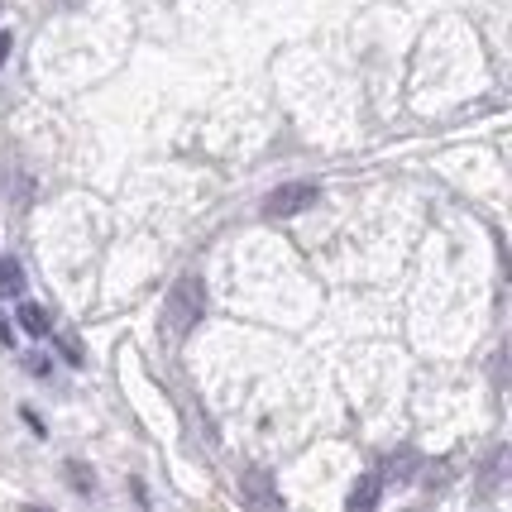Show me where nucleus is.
<instances>
[{
	"instance_id": "1",
	"label": "nucleus",
	"mask_w": 512,
	"mask_h": 512,
	"mask_svg": "<svg viewBox=\"0 0 512 512\" xmlns=\"http://www.w3.org/2000/svg\"><path fill=\"white\" fill-rule=\"evenodd\" d=\"M206 316V283L201 278H178L168 297H163V335L168 340H187Z\"/></svg>"
},
{
	"instance_id": "2",
	"label": "nucleus",
	"mask_w": 512,
	"mask_h": 512,
	"mask_svg": "<svg viewBox=\"0 0 512 512\" xmlns=\"http://www.w3.org/2000/svg\"><path fill=\"white\" fill-rule=\"evenodd\" d=\"M316 197H321V187L316 182H283V187H273L264 197V216H297V211H307V206H316Z\"/></svg>"
},
{
	"instance_id": "3",
	"label": "nucleus",
	"mask_w": 512,
	"mask_h": 512,
	"mask_svg": "<svg viewBox=\"0 0 512 512\" xmlns=\"http://www.w3.org/2000/svg\"><path fill=\"white\" fill-rule=\"evenodd\" d=\"M240 493H245V503H264V508H278V493H273V479H268L264 469H254L240 479Z\"/></svg>"
},
{
	"instance_id": "4",
	"label": "nucleus",
	"mask_w": 512,
	"mask_h": 512,
	"mask_svg": "<svg viewBox=\"0 0 512 512\" xmlns=\"http://www.w3.org/2000/svg\"><path fill=\"white\" fill-rule=\"evenodd\" d=\"M412 469H417V450H398V455H388L383 469H374V474H379L383 484H393V479L407 484V479H412Z\"/></svg>"
},
{
	"instance_id": "5",
	"label": "nucleus",
	"mask_w": 512,
	"mask_h": 512,
	"mask_svg": "<svg viewBox=\"0 0 512 512\" xmlns=\"http://www.w3.org/2000/svg\"><path fill=\"white\" fill-rule=\"evenodd\" d=\"M379 493H383V479H379V474H364L355 489H350V512L379 508Z\"/></svg>"
},
{
	"instance_id": "6",
	"label": "nucleus",
	"mask_w": 512,
	"mask_h": 512,
	"mask_svg": "<svg viewBox=\"0 0 512 512\" xmlns=\"http://www.w3.org/2000/svg\"><path fill=\"white\" fill-rule=\"evenodd\" d=\"M24 292V268L15 259H0V297H20Z\"/></svg>"
},
{
	"instance_id": "7",
	"label": "nucleus",
	"mask_w": 512,
	"mask_h": 512,
	"mask_svg": "<svg viewBox=\"0 0 512 512\" xmlns=\"http://www.w3.org/2000/svg\"><path fill=\"white\" fill-rule=\"evenodd\" d=\"M20 326H24L29 335H48V331H53L48 312H44V307H34V302H20Z\"/></svg>"
},
{
	"instance_id": "8",
	"label": "nucleus",
	"mask_w": 512,
	"mask_h": 512,
	"mask_svg": "<svg viewBox=\"0 0 512 512\" xmlns=\"http://www.w3.org/2000/svg\"><path fill=\"white\" fill-rule=\"evenodd\" d=\"M24 369H29V374H39V379H44V374H48L44 355H24Z\"/></svg>"
},
{
	"instance_id": "9",
	"label": "nucleus",
	"mask_w": 512,
	"mask_h": 512,
	"mask_svg": "<svg viewBox=\"0 0 512 512\" xmlns=\"http://www.w3.org/2000/svg\"><path fill=\"white\" fill-rule=\"evenodd\" d=\"M0 345H15V331H10V321L0 316Z\"/></svg>"
},
{
	"instance_id": "10",
	"label": "nucleus",
	"mask_w": 512,
	"mask_h": 512,
	"mask_svg": "<svg viewBox=\"0 0 512 512\" xmlns=\"http://www.w3.org/2000/svg\"><path fill=\"white\" fill-rule=\"evenodd\" d=\"M5 53H10V34H0V63H5Z\"/></svg>"
}]
</instances>
